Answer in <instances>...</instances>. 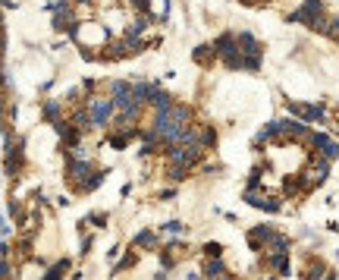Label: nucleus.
<instances>
[{
    "mask_svg": "<svg viewBox=\"0 0 339 280\" xmlns=\"http://www.w3.org/2000/svg\"><path fill=\"white\" fill-rule=\"evenodd\" d=\"M88 110H91V123H95V126H104V123L110 120V114H113V101L95 98V101L88 104Z\"/></svg>",
    "mask_w": 339,
    "mask_h": 280,
    "instance_id": "f257e3e1",
    "label": "nucleus"
},
{
    "mask_svg": "<svg viewBox=\"0 0 339 280\" xmlns=\"http://www.w3.org/2000/svg\"><path fill=\"white\" fill-rule=\"evenodd\" d=\"M185 173H189V167H182V164H173V167L167 170L170 180H185Z\"/></svg>",
    "mask_w": 339,
    "mask_h": 280,
    "instance_id": "f03ea898",
    "label": "nucleus"
},
{
    "mask_svg": "<svg viewBox=\"0 0 339 280\" xmlns=\"http://www.w3.org/2000/svg\"><path fill=\"white\" fill-rule=\"evenodd\" d=\"M204 274H210V277L223 274V265H220V261H207V265H204Z\"/></svg>",
    "mask_w": 339,
    "mask_h": 280,
    "instance_id": "7ed1b4c3",
    "label": "nucleus"
},
{
    "mask_svg": "<svg viewBox=\"0 0 339 280\" xmlns=\"http://www.w3.org/2000/svg\"><path fill=\"white\" fill-rule=\"evenodd\" d=\"M63 271H66V261H60V265H57L54 271H50V274H47V280H60V274H63Z\"/></svg>",
    "mask_w": 339,
    "mask_h": 280,
    "instance_id": "20e7f679",
    "label": "nucleus"
},
{
    "mask_svg": "<svg viewBox=\"0 0 339 280\" xmlns=\"http://www.w3.org/2000/svg\"><path fill=\"white\" fill-rule=\"evenodd\" d=\"M164 230H167V233H182V230H185V227L179 224V220H170V224L164 227Z\"/></svg>",
    "mask_w": 339,
    "mask_h": 280,
    "instance_id": "39448f33",
    "label": "nucleus"
},
{
    "mask_svg": "<svg viewBox=\"0 0 339 280\" xmlns=\"http://www.w3.org/2000/svg\"><path fill=\"white\" fill-rule=\"evenodd\" d=\"M220 252H223V249H220V245H217V242H210V245H207V255H210V258H217V255H220Z\"/></svg>",
    "mask_w": 339,
    "mask_h": 280,
    "instance_id": "423d86ee",
    "label": "nucleus"
},
{
    "mask_svg": "<svg viewBox=\"0 0 339 280\" xmlns=\"http://www.w3.org/2000/svg\"><path fill=\"white\" fill-rule=\"evenodd\" d=\"M57 114H60V107H57V104H47V117H50V120H57Z\"/></svg>",
    "mask_w": 339,
    "mask_h": 280,
    "instance_id": "0eeeda50",
    "label": "nucleus"
},
{
    "mask_svg": "<svg viewBox=\"0 0 339 280\" xmlns=\"http://www.w3.org/2000/svg\"><path fill=\"white\" fill-rule=\"evenodd\" d=\"M195 57H198V60H207V57H210V47H198V54H195Z\"/></svg>",
    "mask_w": 339,
    "mask_h": 280,
    "instance_id": "6e6552de",
    "label": "nucleus"
},
{
    "mask_svg": "<svg viewBox=\"0 0 339 280\" xmlns=\"http://www.w3.org/2000/svg\"><path fill=\"white\" fill-rule=\"evenodd\" d=\"M148 3H151V0H135V6H138V10H148Z\"/></svg>",
    "mask_w": 339,
    "mask_h": 280,
    "instance_id": "1a4fd4ad",
    "label": "nucleus"
},
{
    "mask_svg": "<svg viewBox=\"0 0 339 280\" xmlns=\"http://www.w3.org/2000/svg\"><path fill=\"white\" fill-rule=\"evenodd\" d=\"M223 280H226V277H223Z\"/></svg>",
    "mask_w": 339,
    "mask_h": 280,
    "instance_id": "9d476101",
    "label": "nucleus"
}]
</instances>
